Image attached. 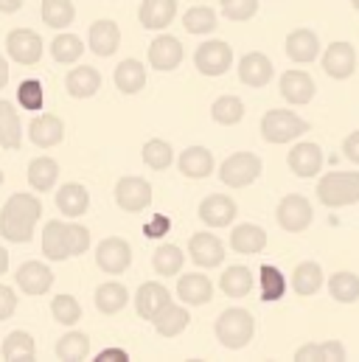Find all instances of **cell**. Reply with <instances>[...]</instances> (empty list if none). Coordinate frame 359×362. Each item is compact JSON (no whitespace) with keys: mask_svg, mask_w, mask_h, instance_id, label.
<instances>
[{"mask_svg":"<svg viewBox=\"0 0 359 362\" xmlns=\"http://www.w3.org/2000/svg\"><path fill=\"white\" fill-rule=\"evenodd\" d=\"M42 216V202L31 194H11L0 211V236L14 245H25Z\"/></svg>","mask_w":359,"mask_h":362,"instance_id":"cell-1","label":"cell"},{"mask_svg":"<svg viewBox=\"0 0 359 362\" xmlns=\"http://www.w3.org/2000/svg\"><path fill=\"white\" fill-rule=\"evenodd\" d=\"M216 340L230 349V351H239L245 346H250L253 334H256V320L247 309H225L219 317H216Z\"/></svg>","mask_w":359,"mask_h":362,"instance_id":"cell-2","label":"cell"},{"mask_svg":"<svg viewBox=\"0 0 359 362\" xmlns=\"http://www.w3.org/2000/svg\"><path fill=\"white\" fill-rule=\"evenodd\" d=\"M317 199L326 208H346L359 202V172H331L317 182Z\"/></svg>","mask_w":359,"mask_h":362,"instance_id":"cell-3","label":"cell"},{"mask_svg":"<svg viewBox=\"0 0 359 362\" xmlns=\"http://www.w3.org/2000/svg\"><path fill=\"white\" fill-rule=\"evenodd\" d=\"M309 129V124L295 115L292 110H269L261 118V135L267 144H289L295 138H300Z\"/></svg>","mask_w":359,"mask_h":362,"instance_id":"cell-4","label":"cell"},{"mask_svg":"<svg viewBox=\"0 0 359 362\" xmlns=\"http://www.w3.org/2000/svg\"><path fill=\"white\" fill-rule=\"evenodd\" d=\"M261 158L253 152H236L230 158H225V163L219 166V180L230 188H247L259 180L261 175Z\"/></svg>","mask_w":359,"mask_h":362,"instance_id":"cell-5","label":"cell"},{"mask_svg":"<svg viewBox=\"0 0 359 362\" xmlns=\"http://www.w3.org/2000/svg\"><path fill=\"white\" fill-rule=\"evenodd\" d=\"M194 65H196V71L202 76H222L233 65V48L225 40H208V42H202L196 48Z\"/></svg>","mask_w":359,"mask_h":362,"instance_id":"cell-6","label":"cell"},{"mask_svg":"<svg viewBox=\"0 0 359 362\" xmlns=\"http://www.w3.org/2000/svg\"><path fill=\"white\" fill-rule=\"evenodd\" d=\"M275 219L278 225L286 230V233H303L312 219H314V211H312V202L300 194H289L278 202V211H275Z\"/></svg>","mask_w":359,"mask_h":362,"instance_id":"cell-7","label":"cell"},{"mask_svg":"<svg viewBox=\"0 0 359 362\" xmlns=\"http://www.w3.org/2000/svg\"><path fill=\"white\" fill-rule=\"evenodd\" d=\"M95 264H98V270H104L107 275L126 272L129 264H132V247H129V242L121 239V236H110V239L98 242V247H95Z\"/></svg>","mask_w":359,"mask_h":362,"instance_id":"cell-8","label":"cell"},{"mask_svg":"<svg viewBox=\"0 0 359 362\" xmlns=\"http://www.w3.org/2000/svg\"><path fill=\"white\" fill-rule=\"evenodd\" d=\"M115 202L121 211L141 214L152 205V185L143 177H121L115 182Z\"/></svg>","mask_w":359,"mask_h":362,"instance_id":"cell-9","label":"cell"},{"mask_svg":"<svg viewBox=\"0 0 359 362\" xmlns=\"http://www.w3.org/2000/svg\"><path fill=\"white\" fill-rule=\"evenodd\" d=\"M6 51L20 65H37L42 57V40L34 28H14L6 37Z\"/></svg>","mask_w":359,"mask_h":362,"instance_id":"cell-10","label":"cell"},{"mask_svg":"<svg viewBox=\"0 0 359 362\" xmlns=\"http://www.w3.org/2000/svg\"><path fill=\"white\" fill-rule=\"evenodd\" d=\"M320 68L326 71V76H331L337 82L354 76V71H357V51H354V45L351 42H343V40L340 42H331L326 48L323 59H320Z\"/></svg>","mask_w":359,"mask_h":362,"instance_id":"cell-11","label":"cell"},{"mask_svg":"<svg viewBox=\"0 0 359 362\" xmlns=\"http://www.w3.org/2000/svg\"><path fill=\"white\" fill-rule=\"evenodd\" d=\"M169 303H172V295H169V289H166L163 284H158V281L141 284V289H138V295H135V309H138V315H141L143 320H149V323H152Z\"/></svg>","mask_w":359,"mask_h":362,"instance_id":"cell-12","label":"cell"},{"mask_svg":"<svg viewBox=\"0 0 359 362\" xmlns=\"http://www.w3.org/2000/svg\"><path fill=\"white\" fill-rule=\"evenodd\" d=\"M188 253H191V262L205 270L219 267L225 262V245L213 233H194L188 242Z\"/></svg>","mask_w":359,"mask_h":362,"instance_id":"cell-13","label":"cell"},{"mask_svg":"<svg viewBox=\"0 0 359 362\" xmlns=\"http://www.w3.org/2000/svg\"><path fill=\"white\" fill-rule=\"evenodd\" d=\"M180 62H182V42H180L177 37L160 34L158 40H152V45H149V65L155 71L169 74V71L180 68Z\"/></svg>","mask_w":359,"mask_h":362,"instance_id":"cell-14","label":"cell"},{"mask_svg":"<svg viewBox=\"0 0 359 362\" xmlns=\"http://www.w3.org/2000/svg\"><path fill=\"white\" fill-rule=\"evenodd\" d=\"M28 138H31L34 146L51 149V146L62 144V138H65V124H62V118L54 115V112L37 115V118L28 124Z\"/></svg>","mask_w":359,"mask_h":362,"instance_id":"cell-15","label":"cell"},{"mask_svg":"<svg viewBox=\"0 0 359 362\" xmlns=\"http://www.w3.org/2000/svg\"><path fill=\"white\" fill-rule=\"evenodd\" d=\"M286 163L292 169V175L298 177H314L323 169V152L317 144H295L286 155Z\"/></svg>","mask_w":359,"mask_h":362,"instance_id":"cell-16","label":"cell"},{"mask_svg":"<svg viewBox=\"0 0 359 362\" xmlns=\"http://www.w3.org/2000/svg\"><path fill=\"white\" fill-rule=\"evenodd\" d=\"M199 219L208 228H228L236 219V202L225 194H211L199 202Z\"/></svg>","mask_w":359,"mask_h":362,"instance_id":"cell-17","label":"cell"},{"mask_svg":"<svg viewBox=\"0 0 359 362\" xmlns=\"http://www.w3.org/2000/svg\"><path fill=\"white\" fill-rule=\"evenodd\" d=\"M177 17V0H143L138 8V20L149 31H163Z\"/></svg>","mask_w":359,"mask_h":362,"instance_id":"cell-18","label":"cell"},{"mask_svg":"<svg viewBox=\"0 0 359 362\" xmlns=\"http://www.w3.org/2000/svg\"><path fill=\"white\" fill-rule=\"evenodd\" d=\"M90 51L95 57H112L121 48V28L112 20H95L88 28Z\"/></svg>","mask_w":359,"mask_h":362,"instance_id":"cell-19","label":"cell"},{"mask_svg":"<svg viewBox=\"0 0 359 362\" xmlns=\"http://www.w3.org/2000/svg\"><path fill=\"white\" fill-rule=\"evenodd\" d=\"M14 281L25 295H45L54 286V270L48 264H42V262H25L17 270Z\"/></svg>","mask_w":359,"mask_h":362,"instance_id":"cell-20","label":"cell"},{"mask_svg":"<svg viewBox=\"0 0 359 362\" xmlns=\"http://www.w3.org/2000/svg\"><path fill=\"white\" fill-rule=\"evenodd\" d=\"M286 57L298 65H309L320 57V40L312 28H295L286 37Z\"/></svg>","mask_w":359,"mask_h":362,"instance_id":"cell-21","label":"cell"},{"mask_svg":"<svg viewBox=\"0 0 359 362\" xmlns=\"http://www.w3.org/2000/svg\"><path fill=\"white\" fill-rule=\"evenodd\" d=\"M278 88H281V95L289 104H295V107L309 104L314 98V90H317L314 79L306 71H286V74H281V85Z\"/></svg>","mask_w":359,"mask_h":362,"instance_id":"cell-22","label":"cell"},{"mask_svg":"<svg viewBox=\"0 0 359 362\" xmlns=\"http://www.w3.org/2000/svg\"><path fill=\"white\" fill-rule=\"evenodd\" d=\"M272 74H275V68H272L269 57L259 54V51L245 54L242 62H239V79L247 88H264V85H269Z\"/></svg>","mask_w":359,"mask_h":362,"instance_id":"cell-23","label":"cell"},{"mask_svg":"<svg viewBox=\"0 0 359 362\" xmlns=\"http://www.w3.org/2000/svg\"><path fill=\"white\" fill-rule=\"evenodd\" d=\"M177 169L188 180H205L213 172V155L205 146H188L185 152H180Z\"/></svg>","mask_w":359,"mask_h":362,"instance_id":"cell-24","label":"cell"},{"mask_svg":"<svg viewBox=\"0 0 359 362\" xmlns=\"http://www.w3.org/2000/svg\"><path fill=\"white\" fill-rule=\"evenodd\" d=\"M177 298L188 306H202L213 298V284L202 272H188L177 284Z\"/></svg>","mask_w":359,"mask_h":362,"instance_id":"cell-25","label":"cell"},{"mask_svg":"<svg viewBox=\"0 0 359 362\" xmlns=\"http://www.w3.org/2000/svg\"><path fill=\"white\" fill-rule=\"evenodd\" d=\"M42 253L51 262L71 259V250H68V225L62 219L45 222V230H42Z\"/></svg>","mask_w":359,"mask_h":362,"instance_id":"cell-26","label":"cell"},{"mask_svg":"<svg viewBox=\"0 0 359 362\" xmlns=\"http://www.w3.org/2000/svg\"><path fill=\"white\" fill-rule=\"evenodd\" d=\"M230 247L242 256H256L267 247V230L259 228V225H250V222L236 225L233 233H230Z\"/></svg>","mask_w":359,"mask_h":362,"instance_id":"cell-27","label":"cell"},{"mask_svg":"<svg viewBox=\"0 0 359 362\" xmlns=\"http://www.w3.org/2000/svg\"><path fill=\"white\" fill-rule=\"evenodd\" d=\"M57 208H59L65 216H71V219L85 216L90 208L88 188L79 185V182H68V185H62V188L57 191Z\"/></svg>","mask_w":359,"mask_h":362,"instance_id":"cell-28","label":"cell"},{"mask_svg":"<svg viewBox=\"0 0 359 362\" xmlns=\"http://www.w3.org/2000/svg\"><path fill=\"white\" fill-rule=\"evenodd\" d=\"M346 346L340 340H329V343H306L295 351V362H346Z\"/></svg>","mask_w":359,"mask_h":362,"instance_id":"cell-29","label":"cell"},{"mask_svg":"<svg viewBox=\"0 0 359 362\" xmlns=\"http://www.w3.org/2000/svg\"><path fill=\"white\" fill-rule=\"evenodd\" d=\"M65 88H68V93L73 98H90V95H95L98 88H101V74L95 68H90V65H76L68 74Z\"/></svg>","mask_w":359,"mask_h":362,"instance_id":"cell-30","label":"cell"},{"mask_svg":"<svg viewBox=\"0 0 359 362\" xmlns=\"http://www.w3.org/2000/svg\"><path fill=\"white\" fill-rule=\"evenodd\" d=\"M188 323H191V315H188V309H182L180 303H169V306L152 320V326H155V332H158L160 337H177V334H182V332L188 329Z\"/></svg>","mask_w":359,"mask_h":362,"instance_id":"cell-31","label":"cell"},{"mask_svg":"<svg viewBox=\"0 0 359 362\" xmlns=\"http://www.w3.org/2000/svg\"><path fill=\"white\" fill-rule=\"evenodd\" d=\"M126 303H129V292L118 281H107V284H101L95 289V309L101 315H118Z\"/></svg>","mask_w":359,"mask_h":362,"instance_id":"cell-32","label":"cell"},{"mask_svg":"<svg viewBox=\"0 0 359 362\" xmlns=\"http://www.w3.org/2000/svg\"><path fill=\"white\" fill-rule=\"evenodd\" d=\"M57 180H59V163L54 158L42 155V158H34L28 163V185L34 191H51Z\"/></svg>","mask_w":359,"mask_h":362,"instance_id":"cell-33","label":"cell"},{"mask_svg":"<svg viewBox=\"0 0 359 362\" xmlns=\"http://www.w3.org/2000/svg\"><path fill=\"white\" fill-rule=\"evenodd\" d=\"M143 85H146V68L138 59H124L115 68V88L121 93L135 95V93L143 90Z\"/></svg>","mask_w":359,"mask_h":362,"instance_id":"cell-34","label":"cell"},{"mask_svg":"<svg viewBox=\"0 0 359 362\" xmlns=\"http://www.w3.org/2000/svg\"><path fill=\"white\" fill-rule=\"evenodd\" d=\"M320 286H323V267L317 262H303V264L295 267V272H292V289L298 295H303V298L317 295Z\"/></svg>","mask_w":359,"mask_h":362,"instance_id":"cell-35","label":"cell"},{"mask_svg":"<svg viewBox=\"0 0 359 362\" xmlns=\"http://www.w3.org/2000/svg\"><path fill=\"white\" fill-rule=\"evenodd\" d=\"M23 144V129H20V118L17 110L8 101H0V146L14 152Z\"/></svg>","mask_w":359,"mask_h":362,"instance_id":"cell-36","label":"cell"},{"mask_svg":"<svg viewBox=\"0 0 359 362\" xmlns=\"http://www.w3.org/2000/svg\"><path fill=\"white\" fill-rule=\"evenodd\" d=\"M219 289L228 298H245L253 289V272L247 270V267H242V264H233V267H228V270L222 272Z\"/></svg>","mask_w":359,"mask_h":362,"instance_id":"cell-37","label":"cell"},{"mask_svg":"<svg viewBox=\"0 0 359 362\" xmlns=\"http://www.w3.org/2000/svg\"><path fill=\"white\" fill-rule=\"evenodd\" d=\"M3 360L6 362H34L37 360V346L34 337L25 332H11L3 343Z\"/></svg>","mask_w":359,"mask_h":362,"instance_id":"cell-38","label":"cell"},{"mask_svg":"<svg viewBox=\"0 0 359 362\" xmlns=\"http://www.w3.org/2000/svg\"><path fill=\"white\" fill-rule=\"evenodd\" d=\"M90 357V337L85 332H68L57 343V360L59 362H82Z\"/></svg>","mask_w":359,"mask_h":362,"instance_id":"cell-39","label":"cell"},{"mask_svg":"<svg viewBox=\"0 0 359 362\" xmlns=\"http://www.w3.org/2000/svg\"><path fill=\"white\" fill-rule=\"evenodd\" d=\"M82 54H85V42L76 34H57L51 42V57L59 65H73L82 59Z\"/></svg>","mask_w":359,"mask_h":362,"instance_id":"cell-40","label":"cell"},{"mask_svg":"<svg viewBox=\"0 0 359 362\" xmlns=\"http://www.w3.org/2000/svg\"><path fill=\"white\" fill-rule=\"evenodd\" d=\"M329 295L337 300V303H354L359 300V275L357 272H334L331 278H329Z\"/></svg>","mask_w":359,"mask_h":362,"instance_id":"cell-41","label":"cell"},{"mask_svg":"<svg viewBox=\"0 0 359 362\" xmlns=\"http://www.w3.org/2000/svg\"><path fill=\"white\" fill-rule=\"evenodd\" d=\"M76 20V8L71 0H42V23L62 31Z\"/></svg>","mask_w":359,"mask_h":362,"instance_id":"cell-42","label":"cell"},{"mask_svg":"<svg viewBox=\"0 0 359 362\" xmlns=\"http://www.w3.org/2000/svg\"><path fill=\"white\" fill-rule=\"evenodd\" d=\"M211 118H213L216 124H222V127L239 124V121L245 118V104H242V98H239V95H219V98L213 101V107H211Z\"/></svg>","mask_w":359,"mask_h":362,"instance_id":"cell-43","label":"cell"},{"mask_svg":"<svg viewBox=\"0 0 359 362\" xmlns=\"http://www.w3.org/2000/svg\"><path fill=\"white\" fill-rule=\"evenodd\" d=\"M143 163L155 172H166L172 163H175V149L169 141H160V138H152L143 144Z\"/></svg>","mask_w":359,"mask_h":362,"instance_id":"cell-44","label":"cell"},{"mask_svg":"<svg viewBox=\"0 0 359 362\" xmlns=\"http://www.w3.org/2000/svg\"><path fill=\"white\" fill-rule=\"evenodd\" d=\"M259 286H261V300L264 303H275L286 295V278L275 264H264L259 270Z\"/></svg>","mask_w":359,"mask_h":362,"instance_id":"cell-45","label":"cell"},{"mask_svg":"<svg viewBox=\"0 0 359 362\" xmlns=\"http://www.w3.org/2000/svg\"><path fill=\"white\" fill-rule=\"evenodd\" d=\"M182 25H185L188 34H211V31H216L219 20H216V11L213 8H208V6H191L185 11V17H182Z\"/></svg>","mask_w":359,"mask_h":362,"instance_id":"cell-46","label":"cell"},{"mask_svg":"<svg viewBox=\"0 0 359 362\" xmlns=\"http://www.w3.org/2000/svg\"><path fill=\"white\" fill-rule=\"evenodd\" d=\"M182 262H185V256H182V250H180L177 245H160L155 250V256H152V267H155L158 275H163V278L177 275Z\"/></svg>","mask_w":359,"mask_h":362,"instance_id":"cell-47","label":"cell"},{"mask_svg":"<svg viewBox=\"0 0 359 362\" xmlns=\"http://www.w3.org/2000/svg\"><path fill=\"white\" fill-rule=\"evenodd\" d=\"M51 312H54V320L62 326H76L82 320V306L73 295H57L51 300Z\"/></svg>","mask_w":359,"mask_h":362,"instance_id":"cell-48","label":"cell"},{"mask_svg":"<svg viewBox=\"0 0 359 362\" xmlns=\"http://www.w3.org/2000/svg\"><path fill=\"white\" fill-rule=\"evenodd\" d=\"M17 101L23 104V110L37 112V110H42V104H45V90H42V85H40L37 79H25V82L17 88Z\"/></svg>","mask_w":359,"mask_h":362,"instance_id":"cell-49","label":"cell"},{"mask_svg":"<svg viewBox=\"0 0 359 362\" xmlns=\"http://www.w3.org/2000/svg\"><path fill=\"white\" fill-rule=\"evenodd\" d=\"M219 6H222V14L233 23H245L259 11V0H219Z\"/></svg>","mask_w":359,"mask_h":362,"instance_id":"cell-50","label":"cell"},{"mask_svg":"<svg viewBox=\"0 0 359 362\" xmlns=\"http://www.w3.org/2000/svg\"><path fill=\"white\" fill-rule=\"evenodd\" d=\"M88 247L90 230L79 222H71L68 225V250H71V256H82V253H88Z\"/></svg>","mask_w":359,"mask_h":362,"instance_id":"cell-51","label":"cell"},{"mask_svg":"<svg viewBox=\"0 0 359 362\" xmlns=\"http://www.w3.org/2000/svg\"><path fill=\"white\" fill-rule=\"evenodd\" d=\"M14 309H17V295H14V289L0 284V320H8V317L14 315Z\"/></svg>","mask_w":359,"mask_h":362,"instance_id":"cell-52","label":"cell"},{"mask_svg":"<svg viewBox=\"0 0 359 362\" xmlns=\"http://www.w3.org/2000/svg\"><path fill=\"white\" fill-rule=\"evenodd\" d=\"M169 228H172L169 216H155V219L143 228V233H146L149 239H160V236H166V233H169Z\"/></svg>","mask_w":359,"mask_h":362,"instance_id":"cell-53","label":"cell"},{"mask_svg":"<svg viewBox=\"0 0 359 362\" xmlns=\"http://www.w3.org/2000/svg\"><path fill=\"white\" fill-rule=\"evenodd\" d=\"M343 152H346V158H348V160L359 163V129L357 132H351V135L343 141Z\"/></svg>","mask_w":359,"mask_h":362,"instance_id":"cell-54","label":"cell"},{"mask_svg":"<svg viewBox=\"0 0 359 362\" xmlns=\"http://www.w3.org/2000/svg\"><path fill=\"white\" fill-rule=\"evenodd\" d=\"M95 362H129V354L126 351H121V349H104Z\"/></svg>","mask_w":359,"mask_h":362,"instance_id":"cell-55","label":"cell"},{"mask_svg":"<svg viewBox=\"0 0 359 362\" xmlns=\"http://www.w3.org/2000/svg\"><path fill=\"white\" fill-rule=\"evenodd\" d=\"M25 0H0V14H14L23 8Z\"/></svg>","mask_w":359,"mask_h":362,"instance_id":"cell-56","label":"cell"},{"mask_svg":"<svg viewBox=\"0 0 359 362\" xmlns=\"http://www.w3.org/2000/svg\"><path fill=\"white\" fill-rule=\"evenodd\" d=\"M6 82H8V62L0 57V90L6 88Z\"/></svg>","mask_w":359,"mask_h":362,"instance_id":"cell-57","label":"cell"},{"mask_svg":"<svg viewBox=\"0 0 359 362\" xmlns=\"http://www.w3.org/2000/svg\"><path fill=\"white\" fill-rule=\"evenodd\" d=\"M8 272V250L0 245V275H6Z\"/></svg>","mask_w":359,"mask_h":362,"instance_id":"cell-58","label":"cell"},{"mask_svg":"<svg viewBox=\"0 0 359 362\" xmlns=\"http://www.w3.org/2000/svg\"><path fill=\"white\" fill-rule=\"evenodd\" d=\"M351 6H354V8L359 11V0H351Z\"/></svg>","mask_w":359,"mask_h":362,"instance_id":"cell-59","label":"cell"},{"mask_svg":"<svg viewBox=\"0 0 359 362\" xmlns=\"http://www.w3.org/2000/svg\"><path fill=\"white\" fill-rule=\"evenodd\" d=\"M3 180H6V177H3V172H0V185H3Z\"/></svg>","mask_w":359,"mask_h":362,"instance_id":"cell-60","label":"cell"}]
</instances>
